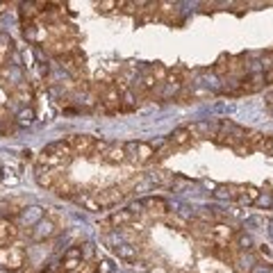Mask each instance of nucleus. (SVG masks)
<instances>
[{"label": "nucleus", "instance_id": "obj_1", "mask_svg": "<svg viewBox=\"0 0 273 273\" xmlns=\"http://www.w3.org/2000/svg\"><path fill=\"white\" fill-rule=\"evenodd\" d=\"M246 134L248 130L246 127L237 126V123H232V121L228 119H221L219 121V132H216V141H219L221 146H239V144H244L246 141Z\"/></svg>", "mask_w": 273, "mask_h": 273}, {"label": "nucleus", "instance_id": "obj_2", "mask_svg": "<svg viewBox=\"0 0 273 273\" xmlns=\"http://www.w3.org/2000/svg\"><path fill=\"white\" fill-rule=\"evenodd\" d=\"M126 146V157L134 164H150L155 162V148L148 141H127Z\"/></svg>", "mask_w": 273, "mask_h": 273}, {"label": "nucleus", "instance_id": "obj_3", "mask_svg": "<svg viewBox=\"0 0 273 273\" xmlns=\"http://www.w3.org/2000/svg\"><path fill=\"white\" fill-rule=\"evenodd\" d=\"M0 267L9 273H16L25 267V251L21 246H5L0 248Z\"/></svg>", "mask_w": 273, "mask_h": 273}, {"label": "nucleus", "instance_id": "obj_4", "mask_svg": "<svg viewBox=\"0 0 273 273\" xmlns=\"http://www.w3.org/2000/svg\"><path fill=\"white\" fill-rule=\"evenodd\" d=\"M185 71L182 68H173V71H168L167 80L162 82V98L168 100V98H178L180 91L185 89Z\"/></svg>", "mask_w": 273, "mask_h": 273}, {"label": "nucleus", "instance_id": "obj_5", "mask_svg": "<svg viewBox=\"0 0 273 273\" xmlns=\"http://www.w3.org/2000/svg\"><path fill=\"white\" fill-rule=\"evenodd\" d=\"M68 146L73 148L75 155H82V157H93V148H96V137L91 134H71L68 137Z\"/></svg>", "mask_w": 273, "mask_h": 273}, {"label": "nucleus", "instance_id": "obj_6", "mask_svg": "<svg viewBox=\"0 0 273 273\" xmlns=\"http://www.w3.org/2000/svg\"><path fill=\"white\" fill-rule=\"evenodd\" d=\"M239 232L237 228H232L230 223H214L212 230H210V239L216 244V246H230L234 239V234Z\"/></svg>", "mask_w": 273, "mask_h": 273}, {"label": "nucleus", "instance_id": "obj_7", "mask_svg": "<svg viewBox=\"0 0 273 273\" xmlns=\"http://www.w3.org/2000/svg\"><path fill=\"white\" fill-rule=\"evenodd\" d=\"M96 196V200L100 203V207L103 210H109V207H116L121 203V200L127 196V191L123 189V187H109V189H103V191L93 193Z\"/></svg>", "mask_w": 273, "mask_h": 273}, {"label": "nucleus", "instance_id": "obj_8", "mask_svg": "<svg viewBox=\"0 0 273 273\" xmlns=\"http://www.w3.org/2000/svg\"><path fill=\"white\" fill-rule=\"evenodd\" d=\"M55 234H57V226H55L53 219H39L37 226L30 230V237H32L37 244H43V241L55 237Z\"/></svg>", "mask_w": 273, "mask_h": 273}, {"label": "nucleus", "instance_id": "obj_9", "mask_svg": "<svg viewBox=\"0 0 273 273\" xmlns=\"http://www.w3.org/2000/svg\"><path fill=\"white\" fill-rule=\"evenodd\" d=\"M187 130L191 132V137H198V139H216V132H219V121H196L191 126H187Z\"/></svg>", "mask_w": 273, "mask_h": 273}, {"label": "nucleus", "instance_id": "obj_10", "mask_svg": "<svg viewBox=\"0 0 273 273\" xmlns=\"http://www.w3.org/2000/svg\"><path fill=\"white\" fill-rule=\"evenodd\" d=\"M82 248L80 246H71L64 251V260H62V273H75L82 264Z\"/></svg>", "mask_w": 273, "mask_h": 273}, {"label": "nucleus", "instance_id": "obj_11", "mask_svg": "<svg viewBox=\"0 0 273 273\" xmlns=\"http://www.w3.org/2000/svg\"><path fill=\"white\" fill-rule=\"evenodd\" d=\"M260 89H264V75L262 73H248L244 75L239 80V96H244V93H255L260 91Z\"/></svg>", "mask_w": 273, "mask_h": 273}, {"label": "nucleus", "instance_id": "obj_12", "mask_svg": "<svg viewBox=\"0 0 273 273\" xmlns=\"http://www.w3.org/2000/svg\"><path fill=\"white\" fill-rule=\"evenodd\" d=\"M126 160H127V157H126V146H123V144H109L105 153L100 155V162L112 164V167H116V164H123Z\"/></svg>", "mask_w": 273, "mask_h": 273}, {"label": "nucleus", "instance_id": "obj_13", "mask_svg": "<svg viewBox=\"0 0 273 273\" xmlns=\"http://www.w3.org/2000/svg\"><path fill=\"white\" fill-rule=\"evenodd\" d=\"M34 178H37V185L43 187V189H53L55 182L62 178V171H50V168H34Z\"/></svg>", "mask_w": 273, "mask_h": 273}, {"label": "nucleus", "instance_id": "obj_14", "mask_svg": "<svg viewBox=\"0 0 273 273\" xmlns=\"http://www.w3.org/2000/svg\"><path fill=\"white\" fill-rule=\"evenodd\" d=\"M141 205L146 207L150 216H164V214L168 212V203H167L164 198H160V196H150V198H144V200H141Z\"/></svg>", "mask_w": 273, "mask_h": 273}, {"label": "nucleus", "instance_id": "obj_15", "mask_svg": "<svg viewBox=\"0 0 273 273\" xmlns=\"http://www.w3.org/2000/svg\"><path fill=\"white\" fill-rule=\"evenodd\" d=\"M107 223L112 228H127L134 223V214L130 212V210H119V212H112L109 214V219H107Z\"/></svg>", "mask_w": 273, "mask_h": 273}, {"label": "nucleus", "instance_id": "obj_16", "mask_svg": "<svg viewBox=\"0 0 273 273\" xmlns=\"http://www.w3.org/2000/svg\"><path fill=\"white\" fill-rule=\"evenodd\" d=\"M239 191H241V185H216L212 196L216 200H237Z\"/></svg>", "mask_w": 273, "mask_h": 273}, {"label": "nucleus", "instance_id": "obj_17", "mask_svg": "<svg viewBox=\"0 0 273 273\" xmlns=\"http://www.w3.org/2000/svg\"><path fill=\"white\" fill-rule=\"evenodd\" d=\"M53 191L57 193L60 198H75V196H78V187H75L73 182L68 180V178H64V175H62L60 180L55 182Z\"/></svg>", "mask_w": 273, "mask_h": 273}, {"label": "nucleus", "instance_id": "obj_18", "mask_svg": "<svg viewBox=\"0 0 273 273\" xmlns=\"http://www.w3.org/2000/svg\"><path fill=\"white\" fill-rule=\"evenodd\" d=\"M260 189L253 185H241V191L239 196H237V203L239 205H255L257 203V198H260Z\"/></svg>", "mask_w": 273, "mask_h": 273}, {"label": "nucleus", "instance_id": "obj_19", "mask_svg": "<svg viewBox=\"0 0 273 273\" xmlns=\"http://www.w3.org/2000/svg\"><path fill=\"white\" fill-rule=\"evenodd\" d=\"M12 98L19 100L21 105H30V103L34 100V91H32V87H30L27 82H21L19 87L12 89Z\"/></svg>", "mask_w": 273, "mask_h": 273}, {"label": "nucleus", "instance_id": "obj_20", "mask_svg": "<svg viewBox=\"0 0 273 273\" xmlns=\"http://www.w3.org/2000/svg\"><path fill=\"white\" fill-rule=\"evenodd\" d=\"M167 139L173 148H182V146H187V144H191V132H189L187 127H178V130H173V132L168 134Z\"/></svg>", "mask_w": 273, "mask_h": 273}, {"label": "nucleus", "instance_id": "obj_21", "mask_svg": "<svg viewBox=\"0 0 273 273\" xmlns=\"http://www.w3.org/2000/svg\"><path fill=\"white\" fill-rule=\"evenodd\" d=\"M73 200L82 207V210H87V212H103V207H100V203L96 200L93 193H78Z\"/></svg>", "mask_w": 273, "mask_h": 273}, {"label": "nucleus", "instance_id": "obj_22", "mask_svg": "<svg viewBox=\"0 0 273 273\" xmlns=\"http://www.w3.org/2000/svg\"><path fill=\"white\" fill-rule=\"evenodd\" d=\"M114 253L119 255L121 260L130 262V264L139 260V248H137V246H132V244H119V246L114 248Z\"/></svg>", "mask_w": 273, "mask_h": 273}, {"label": "nucleus", "instance_id": "obj_23", "mask_svg": "<svg viewBox=\"0 0 273 273\" xmlns=\"http://www.w3.org/2000/svg\"><path fill=\"white\" fill-rule=\"evenodd\" d=\"M175 175L178 173H173V171H153L150 173V182H155V185H160V187H173V182H175Z\"/></svg>", "mask_w": 273, "mask_h": 273}, {"label": "nucleus", "instance_id": "obj_24", "mask_svg": "<svg viewBox=\"0 0 273 273\" xmlns=\"http://www.w3.org/2000/svg\"><path fill=\"white\" fill-rule=\"evenodd\" d=\"M230 246H234L239 253H251V251H253V239H251V234H246V232H237Z\"/></svg>", "mask_w": 273, "mask_h": 273}, {"label": "nucleus", "instance_id": "obj_25", "mask_svg": "<svg viewBox=\"0 0 273 273\" xmlns=\"http://www.w3.org/2000/svg\"><path fill=\"white\" fill-rule=\"evenodd\" d=\"M16 126L19 127H27V126H32L34 123V109L32 107H23L19 114H16Z\"/></svg>", "mask_w": 273, "mask_h": 273}, {"label": "nucleus", "instance_id": "obj_26", "mask_svg": "<svg viewBox=\"0 0 273 273\" xmlns=\"http://www.w3.org/2000/svg\"><path fill=\"white\" fill-rule=\"evenodd\" d=\"M116 9V0H103V2H98L96 5V12L98 14H109Z\"/></svg>", "mask_w": 273, "mask_h": 273}, {"label": "nucleus", "instance_id": "obj_27", "mask_svg": "<svg viewBox=\"0 0 273 273\" xmlns=\"http://www.w3.org/2000/svg\"><path fill=\"white\" fill-rule=\"evenodd\" d=\"M103 241H105V244H107V246H109V248H112V251H114V248H116V246H119V244H123V241L119 239V232H105V237H103Z\"/></svg>", "mask_w": 273, "mask_h": 273}, {"label": "nucleus", "instance_id": "obj_28", "mask_svg": "<svg viewBox=\"0 0 273 273\" xmlns=\"http://www.w3.org/2000/svg\"><path fill=\"white\" fill-rule=\"evenodd\" d=\"M80 248H82V260H84V262H91L93 253H96V246H93L91 241H89V244H84V246H80Z\"/></svg>", "mask_w": 273, "mask_h": 273}, {"label": "nucleus", "instance_id": "obj_29", "mask_svg": "<svg viewBox=\"0 0 273 273\" xmlns=\"http://www.w3.org/2000/svg\"><path fill=\"white\" fill-rule=\"evenodd\" d=\"M257 150H260V153H267V155H273V137H267Z\"/></svg>", "mask_w": 273, "mask_h": 273}, {"label": "nucleus", "instance_id": "obj_30", "mask_svg": "<svg viewBox=\"0 0 273 273\" xmlns=\"http://www.w3.org/2000/svg\"><path fill=\"white\" fill-rule=\"evenodd\" d=\"M271 203H273V196H271V193H264V196L260 193V198H257V203H255V205H260V207H271Z\"/></svg>", "mask_w": 273, "mask_h": 273}, {"label": "nucleus", "instance_id": "obj_31", "mask_svg": "<svg viewBox=\"0 0 273 273\" xmlns=\"http://www.w3.org/2000/svg\"><path fill=\"white\" fill-rule=\"evenodd\" d=\"M234 153L241 155V157H246V155H251L253 150H251V146H248L246 141H244V144H239V146H234Z\"/></svg>", "mask_w": 273, "mask_h": 273}, {"label": "nucleus", "instance_id": "obj_32", "mask_svg": "<svg viewBox=\"0 0 273 273\" xmlns=\"http://www.w3.org/2000/svg\"><path fill=\"white\" fill-rule=\"evenodd\" d=\"M75 273H96V264H93V262H82L80 269Z\"/></svg>", "mask_w": 273, "mask_h": 273}, {"label": "nucleus", "instance_id": "obj_33", "mask_svg": "<svg viewBox=\"0 0 273 273\" xmlns=\"http://www.w3.org/2000/svg\"><path fill=\"white\" fill-rule=\"evenodd\" d=\"M23 62H25V64H23V66H34L32 62H34V57H32V50H30V48H25V50H23Z\"/></svg>", "mask_w": 273, "mask_h": 273}, {"label": "nucleus", "instance_id": "obj_34", "mask_svg": "<svg viewBox=\"0 0 273 273\" xmlns=\"http://www.w3.org/2000/svg\"><path fill=\"white\" fill-rule=\"evenodd\" d=\"M21 160L23 162H37V157H34V153L30 150V148H25V150H21Z\"/></svg>", "mask_w": 273, "mask_h": 273}, {"label": "nucleus", "instance_id": "obj_35", "mask_svg": "<svg viewBox=\"0 0 273 273\" xmlns=\"http://www.w3.org/2000/svg\"><path fill=\"white\" fill-rule=\"evenodd\" d=\"M132 264H134V271H139V273H148V269H150L144 260H137V262H132Z\"/></svg>", "mask_w": 273, "mask_h": 273}, {"label": "nucleus", "instance_id": "obj_36", "mask_svg": "<svg viewBox=\"0 0 273 273\" xmlns=\"http://www.w3.org/2000/svg\"><path fill=\"white\" fill-rule=\"evenodd\" d=\"M264 87H273V68H269V71H264Z\"/></svg>", "mask_w": 273, "mask_h": 273}, {"label": "nucleus", "instance_id": "obj_37", "mask_svg": "<svg viewBox=\"0 0 273 273\" xmlns=\"http://www.w3.org/2000/svg\"><path fill=\"white\" fill-rule=\"evenodd\" d=\"M98 271H103V273H112V264H109L107 260L98 262Z\"/></svg>", "mask_w": 273, "mask_h": 273}, {"label": "nucleus", "instance_id": "obj_38", "mask_svg": "<svg viewBox=\"0 0 273 273\" xmlns=\"http://www.w3.org/2000/svg\"><path fill=\"white\" fill-rule=\"evenodd\" d=\"M148 273H171L167 267H162V264H155V267L148 269Z\"/></svg>", "mask_w": 273, "mask_h": 273}, {"label": "nucleus", "instance_id": "obj_39", "mask_svg": "<svg viewBox=\"0 0 273 273\" xmlns=\"http://www.w3.org/2000/svg\"><path fill=\"white\" fill-rule=\"evenodd\" d=\"M260 253H262V255H267V257H271L273 251H271V246H269V244H262V246H260Z\"/></svg>", "mask_w": 273, "mask_h": 273}, {"label": "nucleus", "instance_id": "obj_40", "mask_svg": "<svg viewBox=\"0 0 273 273\" xmlns=\"http://www.w3.org/2000/svg\"><path fill=\"white\" fill-rule=\"evenodd\" d=\"M48 71H50V68H48V64H41V66H39V75H41V78H46Z\"/></svg>", "mask_w": 273, "mask_h": 273}, {"label": "nucleus", "instance_id": "obj_41", "mask_svg": "<svg viewBox=\"0 0 273 273\" xmlns=\"http://www.w3.org/2000/svg\"><path fill=\"white\" fill-rule=\"evenodd\" d=\"M255 273H267V271H264V269H257V271H255Z\"/></svg>", "mask_w": 273, "mask_h": 273}]
</instances>
